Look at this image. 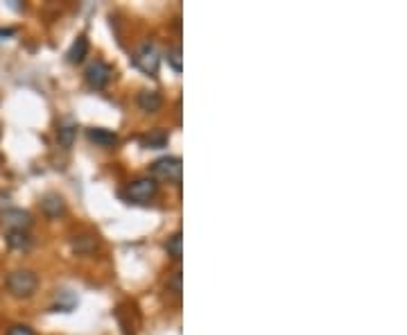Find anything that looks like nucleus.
Segmentation results:
<instances>
[{
	"mask_svg": "<svg viewBox=\"0 0 407 335\" xmlns=\"http://www.w3.org/2000/svg\"><path fill=\"white\" fill-rule=\"evenodd\" d=\"M5 288L16 299H29L39 288V277H36V272L25 270V268L12 270L5 279Z\"/></svg>",
	"mask_w": 407,
	"mask_h": 335,
	"instance_id": "nucleus-1",
	"label": "nucleus"
},
{
	"mask_svg": "<svg viewBox=\"0 0 407 335\" xmlns=\"http://www.w3.org/2000/svg\"><path fill=\"white\" fill-rule=\"evenodd\" d=\"M181 170H184V165L179 156H163V159L154 161L150 168L154 182H167V184L181 182Z\"/></svg>",
	"mask_w": 407,
	"mask_h": 335,
	"instance_id": "nucleus-2",
	"label": "nucleus"
},
{
	"mask_svg": "<svg viewBox=\"0 0 407 335\" xmlns=\"http://www.w3.org/2000/svg\"><path fill=\"white\" fill-rule=\"evenodd\" d=\"M156 193H158V184L152 179V177H141V179H134L127 186L125 197L134 204H147V202L154 200Z\"/></svg>",
	"mask_w": 407,
	"mask_h": 335,
	"instance_id": "nucleus-3",
	"label": "nucleus"
},
{
	"mask_svg": "<svg viewBox=\"0 0 407 335\" xmlns=\"http://www.w3.org/2000/svg\"><path fill=\"white\" fill-rule=\"evenodd\" d=\"M86 84L95 88V91H102V88L109 86V82H111V77H113V68L109 66L106 62H102V59H95L93 64H88L86 68Z\"/></svg>",
	"mask_w": 407,
	"mask_h": 335,
	"instance_id": "nucleus-4",
	"label": "nucleus"
},
{
	"mask_svg": "<svg viewBox=\"0 0 407 335\" xmlns=\"http://www.w3.org/2000/svg\"><path fill=\"white\" fill-rule=\"evenodd\" d=\"M32 213L29 211H23V209H5L0 211V224L7 226L9 231H27L29 226H32Z\"/></svg>",
	"mask_w": 407,
	"mask_h": 335,
	"instance_id": "nucleus-5",
	"label": "nucleus"
},
{
	"mask_svg": "<svg viewBox=\"0 0 407 335\" xmlns=\"http://www.w3.org/2000/svg\"><path fill=\"white\" fill-rule=\"evenodd\" d=\"M134 64L141 68L145 75H156L158 73V66H161V57H158L156 48L150 46V43H143L141 48L136 50L134 55Z\"/></svg>",
	"mask_w": 407,
	"mask_h": 335,
	"instance_id": "nucleus-6",
	"label": "nucleus"
},
{
	"mask_svg": "<svg viewBox=\"0 0 407 335\" xmlns=\"http://www.w3.org/2000/svg\"><path fill=\"white\" fill-rule=\"evenodd\" d=\"M136 102H138V109H141V111L156 114V111H161L163 97H161V93H158V91H150V88H145V91L138 93Z\"/></svg>",
	"mask_w": 407,
	"mask_h": 335,
	"instance_id": "nucleus-7",
	"label": "nucleus"
},
{
	"mask_svg": "<svg viewBox=\"0 0 407 335\" xmlns=\"http://www.w3.org/2000/svg\"><path fill=\"white\" fill-rule=\"evenodd\" d=\"M41 211L46 218H59V215H64L66 213V202H64V197H59L57 193H50V195H46L43 200H41Z\"/></svg>",
	"mask_w": 407,
	"mask_h": 335,
	"instance_id": "nucleus-8",
	"label": "nucleus"
},
{
	"mask_svg": "<svg viewBox=\"0 0 407 335\" xmlns=\"http://www.w3.org/2000/svg\"><path fill=\"white\" fill-rule=\"evenodd\" d=\"M75 136H77V125L71 121V118H66V121L59 123V127H57V143L62 145L64 150L73 147Z\"/></svg>",
	"mask_w": 407,
	"mask_h": 335,
	"instance_id": "nucleus-9",
	"label": "nucleus"
},
{
	"mask_svg": "<svg viewBox=\"0 0 407 335\" xmlns=\"http://www.w3.org/2000/svg\"><path fill=\"white\" fill-rule=\"evenodd\" d=\"M88 136V141L95 143V145H100V147H113L118 143V136L116 132L111 130H102V127H93V130H88L86 132Z\"/></svg>",
	"mask_w": 407,
	"mask_h": 335,
	"instance_id": "nucleus-10",
	"label": "nucleus"
},
{
	"mask_svg": "<svg viewBox=\"0 0 407 335\" xmlns=\"http://www.w3.org/2000/svg\"><path fill=\"white\" fill-rule=\"evenodd\" d=\"M167 141H170V134H167L165 130H152L150 134H145L143 139H141V145L147 147V150H161V147L167 145Z\"/></svg>",
	"mask_w": 407,
	"mask_h": 335,
	"instance_id": "nucleus-11",
	"label": "nucleus"
},
{
	"mask_svg": "<svg viewBox=\"0 0 407 335\" xmlns=\"http://www.w3.org/2000/svg\"><path fill=\"white\" fill-rule=\"evenodd\" d=\"M88 39L82 34V36H77L75 41H73V46H71V50H68V62L71 64H82L84 59H86V55H88Z\"/></svg>",
	"mask_w": 407,
	"mask_h": 335,
	"instance_id": "nucleus-12",
	"label": "nucleus"
},
{
	"mask_svg": "<svg viewBox=\"0 0 407 335\" xmlns=\"http://www.w3.org/2000/svg\"><path fill=\"white\" fill-rule=\"evenodd\" d=\"M5 240H7V247L16 252H25L32 247V235L27 231H9Z\"/></svg>",
	"mask_w": 407,
	"mask_h": 335,
	"instance_id": "nucleus-13",
	"label": "nucleus"
},
{
	"mask_svg": "<svg viewBox=\"0 0 407 335\" xmlns=\"http://www.w3.org/2000/svg\"><path fill=\"white\" fill-rule=\"evenodd\" d=\"M73 249H75L77 254H88V252H93V249H95V235H91V233L75 235Z\"/></svg>",
	"mask_w": 407,
	"mask_h": 335,
	"instance_id": "nucleus-14",
	"label": "nucleus"
},
{
	"mask_svg": "<svg viewBox=\"0 0 407 335\" xmlns=\"http://www.w3.org/2000/svg\"><path fill=\"white\" fill-rule=\"evenodd\" d=\"M181 233H172L170 238H167V242H165V249H167V256H172L174 261H181Z\"/></svg>",
	"mask_w": 407,
	"mask_h": 335,
	"instance_id": "nucleus-15",
	"label": "nucleus"
},
{
	"mask_svg": "<svg viewBox=\"0 0 407 335\" xmlns=\"http://www.w3.org/2000/svg\"><path fill=\"white\" fill-rule=\"evenodd\" d=\"M165 288H167V292H172L174 297L181 294V270L172 272V277L165 281Z\"/></svg>",
	"mask_w": 407,
	"mask_h": 335,
	"instance_id": "nucleus-16",
	"label": "nucleus"
},
{
	"mask_svg": "<svg viewBox=\"0 0 407 335\" xmlns=\"http://www.w3.org/2000/svg\"><path fill=\"white\" fill-rule=\"evenodd\" d=\"M167 62H170V66L174 68L177 73H181V48H172L170 53H167Z\"/></svg>",
	"mask_w": 407,
	"mask_h": 335,
	"instance_id": "nucleus-17",
	"label": "nucleus"
},
{
	"mask_svg": "<svg viewBox=\"0 0 407 335\" xmlns=\"http://www.w3.org/2000/svg\"><path fill=\"white\" fill-rule=\"evenodd\" d=\"M5 335H36L32 327H27V324H14V327H9Z\"/></svg>",
	"mask_w": 407,
	"mask_h": 335,
	"instance_id": "nucleus-18",
	"label": "nucleus"
},
{
	"mask_svg": "<svg viewBox=\"0 0 407 335\" xmlns=\"http://www.w3.org/2000/svg\"><path fill=\"white\" fill-rule=\"evenodd\" d=\"M9 202H12V195H9L7 191H0V209H9Z\"/></svg>",
	"mask_w": 407,
	"mask_h": 335,
	"instance_id": "nucleus-19",
	"label": "nucleus"
}]
</instances>
